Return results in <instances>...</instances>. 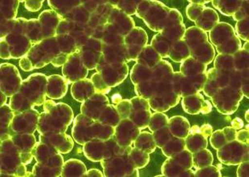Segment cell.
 Wrapping results in <instances>:
<instances>
[{"mask_svg": "<svg viewBox=\"0 0 249 177\" xmlns=\"http://www.w3.org/2000/svg\"><path fill=\"white\" fill-rule=\"evenodd\" d=\"M234 28L226 23H219L211 31L210 39L214 46H219L235 36Z\"/></svg>", "mask_w": 249, "mask_h": 177, "instance_id": "1", "label": "cell"}, {"mask_svg": "<svg viewBox=\"0 0 249 177\" xmlns=\"http://www.w3.org/2000/svg\"><path fill=\"white\" fill-rule=\"evenodd\" d=\"M219 16L214 10L205 7L200 16L196 20L197 27L203 32H211L218 24Z\"/></svg>", "mask_w": 249, "mask_h": 177, "instance_id": "2", "label": "cell"}, {"mask_svg": "<svg viewBox=\"0 0 249 177\" xmlns=\"http://www.w3.org/2000/svg\"><path fill=\"white\" fill-rule=\"evenodd\" d=\"M190 55H192V58L203 64H210L214 59V49L213 45L208 41L191 50Z\"/></svg>", "mask_w": 249, "mask_h": 177, "instance_id": "3", "label": "cell"}, {"mask_svg": "<svg viewBox=\"0 0 249 177\" xmlns=\"http://www.w3.org/2000/svg\"><path fill=\"white\" fill-rule=\"evenodd\" d=\"M206 100L203 99L202 95L196 93V94L192 95L189 97L185 98L184 100L182 101L184 110L187 113L192 114V115H197L201 113L203 109V105L205 104Z\"/></svg>", "mask_w": 249, "mask_h": 177, "instance_id": "4", "label": "cell"}, {"mask_svg": "<svg viewBox=\"0 0 249 177\" xmlns=\"http://www.w3.org/2000/svg\"><path fill=\"white\" fill-rule=\"evenodd\" d=\"M186 36L188 37V41L186 44L189 48L190 51L208 41L207 33L198 28H191L188 29L186 33Z\"/></svg>", "mask_w": 249, "mask_h": 177, "instance_id": "5", "label": "cell"}, {"mask_svg": "<svg viewBox=\"0 0 249 177\" xmlns=\"http://www.w3.org/2000/svg\"><path fill=\"white\" fill-rule=\"evenodd\" d=\"M236 131L235 129H231L228 136L226 132L223 130H218L213 133V136L211 137V144L213 145V147L214 149H219L224 145H226L227 143L231 142V141H235L236 137Z\"/></svg>", "mask_w": 249, "mask_h": 177, "instance_id": "6", "label": "cell"}, {"mask_svg": "<svg viewBox=\"0 0 249 177\" xmlns=\"http://www.w3.org/2000/svg\"><path fill=\"white\" fill-rule=\"evenodd\" d=\"M187 145L190 152H198L207 147L208 145L207 137L202 135L201 132L189 133V136H187Z\"/></svg>", "mask_w": 249, "mask_h": 177, "instance_id": "7", "label": "cell"}, {"mask_svg": "<svg viewBox=\"0 0 249 177\" xmlns=\"http://www.w3.org/2000/svg\"><path fill=\"white\" fill-rule=\"evenodd\" d=\"M243 1H213V7L226 16H231L239 9Z\"/></svg>", "mask_w": 249, "mask_h": 177, "instance_id": "8", "label": "cell"}, {"mask_svg": "<svg viewBox=\"0 0 249 177\" xmlns=\"http://www.w3.org/2000/svg\"><path fill=\"white\" fill-rule=\"evenodd\" d=\"M214 67L217 71L223 73L230 74L234 71V64H233V55H219L214 60Z\"/></svg>", "mask_w": 249, "mask_h": 177, "instance_id": "9", "label": "cell"}, {"mask_svg": "<svg viewBox=\"0 0 249 177\" xmlns=\"http://www.w3.org/2000/svg\"><path fill=\"white\" fill-rule=\"evenodd\" d=\"M213 162V154L211 153L209 150H207L206 148L196 152V154L193 156V166L198 169L208 167L211 165Z\"/></svg>", "mask_w": 249, "mask_h": 177, "instance_id": "10", "label": "cell"}, {"mask_svg": "<svg viewBox=\"0 0 249 177\" xmlns=\"http://www.w3.org/2000/svg\"><path fill=\"white\" fill-rule=\"evenodd\" d=\"M241 49V42L238 39L236 35L229 39L224 44L216 47V50L219 54L231 55L236 53Z\"/></svg>", "mask_w": 249, "mask_h": 177, "instance_id": "11", "label": "cell"}, {"mask_svg": "<svg viewBox=\"0 0 249 177\" xmlns=\"http://www.w3.org/2000/svg\"><path fill=\"white\" fill-rule=\"evenodd\" d=\"M233 64L235 71H241L249 68V51L240 49L233 55Z\"/></svg>", "mask_w": 249, "mask_h": 177, "instance_id": "12", "label": "cell"}, {"mask_svg": "<svg viewBox=\"0 0 249 177\" xmlns=\"http://www.w3.org/2000/svg\"><path fill=\"white\" fill-rule=\"evenodd\" d=\"M235 31L243 40L249 42V18L238 21L235 25Z\"/></svg>", "mask_w": 249, "mask_h": 177, "instance_id": "13", "label": "cell"}, {"mask_svg": "<svg viewBox=\"0 0 249 177\" xmlns=\"http://www.w3.org/2000/svg\"><path fill=\"white\" fill-rule=\"evenodd\" d=\"M205 7L204 5L197 4V3L189 5L187 8V16L191 20L196 22V19L199 17Z\"/></svg>", "mask_w": 249, "mask_h": 177, "instance_id": "14", "label": "cell"}, {"mask_svg": "<svg viewBox=\"0 0 249 177\" xmlns=\"http://www.w3.org/2000/svg\"><path fill=\"white\" fill-rule=\"evenodd\" d=\"M249 1H243L241 6L232 16L235 20L240 21L249 18Z\"/></svg>", "mask_w": 249, "mask_h": 177, "instance_id": "15", "label": "cell"}, {"mask_svg": "<svg viewBox=\"0 0 249 177\" xmlns=\"http://www.w3.org/2000/svg\"><path fill=\"white\" fill-rule=\"evenodd\" d=\"M238 177H249V161L240 163L237 170Z\"/></svg>", "mask_w": 249, "mask_h": 177, "instance_id": "16", "label": "cell"}, {"mask_svg": "<svg viewBox=\"0 0 249 177\" xmlns=\"http://www.w3.org/2000/svg\"><path fill=\"white\" fill-rule=\"evenodd\" d=\"M235 139L240 142L249 145V130H241L236 133Z\"/></svg>", "mask_w": 249, "mask_h": 177, "instance_id": "17", "label": "cell"}, {"mask_svg": "<svg viewBox=\"0 0 249 177\" xmlns=\"http://www.w3.org/2000/svg\"><path fill=\"white\" fill-rule=\"evenodd\" d=\"M200 132L202 135L208 138V136H211L213 133V127L209 124H204L200 128Z\"/></svg>", "mask_w": 249, "mask_h": 177, "instance_id": "18", "label": "cell"}, {"mask_svg": "<svg viewBox=\"0 0 249 177\" xmlns=\"http://www.w3.org/2000/svg\"><path fill=\"white\" fill-rule=\"evenodd\" d=\"M231 125L234 129H241L244 127V122L240 118H235L232 120Z\"/></svg>", "mask_w": 249, "mask_h": 177, "instance_id": "19", "label": "cell"}, {"mask_svg": "<svg viewBox=\"0 0 249 177\" xmlns=\"http://www.w3.org/2000/svg\"><path fill=\"white\" fill-rule=\"evenodd\" d=\"M121 100H122V97H121V95L119 94H115L113 95V97H112V101L114 104H118V103H120Z\"/></svg>", "mask_w": 249, "mask_h": 177, "instance_id": "20", "label": "cell"}, {"mask_svg": "<svg viewBox=\"0 0 249 177\" xmlns=\"http://www.w3.org/2000/svg\"><path fill=\"white\" fill-rule=\"evenodd\" d=\"M244 50L249 51V42H247V43L245 44V46H244Z\"/></svg>", "mask_w": 249, "mask_h": 177, "instance_id": "21", "label": "cell"}, {"mask_svg": "<svg viewBox=\"0 0 249 177\" xmlns=\"http://www.w3.org/2000/svg\"><path fill=\"white\" fill-rule=\"evenodd\" d=\"M245 119L247 120V121H249V111H248L247 113H246V115H245Z\"/></svg>", "mask_w": 249, "mask_h": 177, "instance_id": "22", "label": "cell"}]
</instances>
